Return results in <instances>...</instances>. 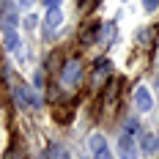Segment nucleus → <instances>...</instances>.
I'll return each mask as SVG.
<instances>
[{
	"label": "nucleus",
	"mask_w": 159,
	"mask_h": 159,
	"mask_svg": "<svg viewBox=\"0 0 159 159\" xmlns=\"http://www.w3.org/2000/svg\"><path fill=\"white\" fill-rule=\"evenodd\" d=\"M157 140H159V134H157Z\"/></svg>",
	"instance_id": "obj_21"
},
{
	"label": "nucleus",
	"mask_w": 159,
	"mask_h": 159,
	"mask_svg": "<svg viewBox=\"0 0 159 159\" xmlns=\"http://www.w3.org/2000/svg\"><path fill=\"white\" fill-rule=\"evenodd\" d=\"M96 71H99V74H107V71H110V61H107V58H102V61L96 63Z\"/></svg>",
	"instance_id": "obj_14"
},
{
	"label": "nucleus",
	"mask_w": 159,
	"mask_h": 159,
	"mask_svg": "<svg viewBox=\"0 0 159 159\" xmlns=\"http://www.w3.org/2000/svg\"><path fill=\"white\" fill-rule=\"evenodd\" d=\"M47 159H69V151L63 145H49L47 148Z\"/></svg>",
	"instance_id": "obj_10"
},
{
	"label": "nucleus",
	"mask_w": 159,
	"mask_h": 159,
	"mask_svg": "<svg viewBox=\"0 0 159 159\" xmlns=\"http://www.w3.org/2000/svg\"><path fill=\"white\" fill-rule=\"evenodd\" d=\"M134 104H137L140 112H151L154 110V99L148 93V88H137V91H134Z\"/></svg>",
	"instance_id": "obj_5"
},
{
	"label": "nucleus",
	"mask_w": 159,
	"mask_h": 159,
	"mask_svg": "<svg viewBox=\"0 0 159 159\" xmlns=\"http://www.w3.org/2000/svg\"><path fill=\"white\" fill-rule=\"evenodd\" d=\"M124 132H129L132 137H137V134H140V124H137V118H129L126 126H124Z\"/></svg>",
	"instance_id": "obj_12"
},
{
	"label": "nucleus",
	"mask_w": 159,
	"mask_h": 159,
	"mask_svg": "<svg viewBox=\"0 0 159 159\" xmlns=\"http://www.w3.org/2000/svg\"><path fill=\"white\" fill-rule=\"evenodd\" d=\"M36 22H39V16H33V14H28V19H25V28L30 30V28H36Z\"/></svg>",
	"instance_id": "obj_16"
},
{
	"label": "nucleus",
	"mask_w": 159,
	"mask_h": 159,
	"mask_svg": "<svg viewBox=\"0 0 159 159\" xmlns=\"http://www.w3.org/2000/svg\"><path fill=\"white\" fill-rule=\"evenodd\" d=\"M16 22H19V19H16V14H14V8H11V6H8V11H6V8H3V28H14Z\"/></svg>",
	"instance_id": "obj_11"
},
{
	"label": "nucleus",
	"mask_w": 159,
	"mask_h": 159,
	"mask_svg": "<svg viewBox=\"0 0 159 159\" xmlns=\"http://www.w3.org/2000/svg\"><path fill=\"white\" fill-rule=\"evenodd\" d=\"M30 3H33V0H19V6H25V8H28Z\"/></svg>",
	"instance_id": "obj_19"
},
{
	"label": "nucleus",
	"mask_w": 159,
	"mask_h": 159,
	"mask_svg": "<svg viewBox=\"0 0 159 159\" xmlns=\"http://www.w3.org/2000/svg\"><path fill=\"white\" fill-rule=\"evenodd\" d=\"M112 39H115V25H107V28L102 30V41H104V44H112Z\"/></svg>",
	"instance_id": "obj_13"
},
{
	"label": "nucleus",
	"mask_w": 159,
	"mask_h": 159,
	"mask_svg": "<svg viewBox=\"0 0 159 159\" xmlns=\"http://www.w3.org/2000/svg\"><path fill=\"white\" fill-rule=\"evenodd\" d=\"M14 99H16V104H19V107H25V110H28V107H33V110H39V107H41V99L33 93L28 85H14Z\"/></svg>",
	"instance_id": "obj_1"
},
{
	"label": "nucleus",
	"mask_w": 159,
	"mask_h": 159,
	"mask_svg": "<svg viewBox=\"0 0 159 159\" xmlns=\"http://www.w3.org/2000/svg\"><path fill=\"white\" fill-rule=\"evenodd\" d=\"M3 47L8 52H16L19 49V36H16L14 28H3Z\"/></svg>",
	"instance_id": "obj_7"
},
{
	"label": "nucleus",
	"mask_w": 159,
	"mask_h": 159,
	"mask_svg": "<svg viewBox=\"0 0 159 159\" xmlns=\"http://www.w3.org/2000/svg\"><path fill=\"white\" fill-rule=\"evenodd\" d=\"M88 145H91V151H93V159H112L110 148H107V140H104L102 134H91Z\"/></svg>",
	"instance_id": "obj_3"
},
{
	"label": "nucleus",
	"mask_w": 159,
	"mask_h": 159,
	"mask_svg": "<svg viewBox=\"0 0 159 159\" xmlns=\"http://www.w3.org/2000/svg\"><path fill=\"white\" fill-rule=\"evenodd\" d=\"M6 159H22V157H19L16 151H8V154H6Z\"/></svg>",
	"instance_id": "obj_18"
},
{
	"label": "nucleus",
	"mask_w": 159,
	"mask_h": 159,
	"mask_svg": "<svg viewBox=\"0 0 159 159\" xmlns=\"http://www.w3.org/2000/svg\"><path fill=\"white\" fill-rule=\"evenodd\" d=\"M143 8L148 11V14H151V11H157V8H159V0H143Z\"/></svg>",
	"instance_id": "obj_15"
},
{
	"label": "nucleus",
	"mask_w": 159,
	"mask_h": 159,
	"mask_svg": "<svg viewBox=\"0 0 159 159\" xmlns=\"http://www.w3.org/2000/svg\"><path fill=\"white\" fill-rule=\"evenodd\" d=\"M140 148H143L145 154H154L159 148V140H157V134H143L140 137Z\"/></svg>",
	"instance_id": "obj_8"
},
{
	"label": "nucleus",
	"mask_w": 159,
	"mask_h": 159,
	"mask_svg": "<svg viewBox=\"0 0 159 159\" xmlns=\"http://www.w3.org/2000/svg\"><path fill=\"white\" fill-rule=\"evenodd\" d=\"M61 80H63V85H77L80 80H82V66H80L77 61H69V63L63 66Z\"/></svg>",
	"instance_id": "obj_4"
},
{
	"label": "nucleus",
	"mask_w": 159,
	"mask_h": 159,
	"mask_svg": "<svg viewBox=\"0 0 159 159\" xmlns=\"http://www.w3.org/2000/svg\"><path fill=\"white\" fill-rule=\"evenodd\" d=\"M44 6H47V8H58V6H61V0H44Z\"/></svg>",
	"instance_id": "obj_17"
},
{
	"label": "nucleus",
	"mask_w": 159,
	"mask_h": 159,
	"mask_svg": "<svg viewBox=\"0 0 159 159\" xmlns=\"http://www.w3.org/2000/svg\"><path fill=\"white\" fill-rule=\"evenodd\" d=\"M157 85H159V74H157Z\"/></svg>",
	"instance_id": "obj_20"
},
{
	"label": "nucleus",
	"mask_w": 159,
	"mask_h": 159,
	"mask_svg": "<svg viewBox=\"0 0 159 159\" xmlns=\"http://www.w3.org/2000/svg\"><path fill=\"white\" fill-rule=\"evenodd\" d=\"M96 30H99V22H88V28L82 30V36H80V41H82V44H91V41L96 39Z\"/></svg>",
	"instance_id": "obj_9"
},
{
	"label": "nucleus",
	"mask_w": 159,
	"mask_h": 159,
	"mask_svg": "<svg viewBox=\"0 0 159 159\" xmlns=\"http://www.w3.org/2000/svg\"><path fill=\"white\" fill-rule=\"evenodd\" d=\"M61 22H63V14L58 11V8H47V16H44V30H55V28H61Z\"/></svg>",
	"instance_id": "obj_6"
},
{
	"label": "nucleus",
	"mask_w": 159,
	"mask_h": 159,
	"mask_svg": "<svg viewBox=\"0 0 159 159\" xmlns=\"http://www.w3.org/2000/svg\"><path fill=\"white\" fill-rule=\"evenodd\" d=\"M118 157L121 159H137V140L129 132L118 134Z\"/></svg>",
	"instance_id": "obj_2"
}]
</instances>
